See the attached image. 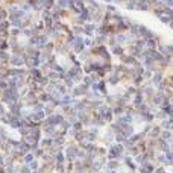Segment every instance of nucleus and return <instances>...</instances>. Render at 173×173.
<instances>
[{
	"instance_id": "1",
	"label": "nucleus",
	"mask_w": 173,
	"mask_h": 173,
	"mask_svg": "<svg viewBox=\"0 0 173 173\" xmlns=\"http://www.w3.org/2000/svg\"><path fill=\"white\" fill-rule=\"evenodd\" d=\"M8 108L11 106V105H14L15 102H18V100H21V94H20V90L18 88H15V87H9L8 90H5V91H2V99H0Z\"/></svg>"
},
{
	"instance_id": "2",
	"label": "nucleus",
	"mask_w": 173,
	"mask_h": 173,
	"mask_svg": "<svg viewBox=\"0 0 173 173\" xmlns=\"http://www.w3.org/2000/svg\"><path fill=\"white\" fill-rule=\"evenodd\" d=\"M70 49H71V52L73 53H76L79 55L82 50H85V44H84V35H75V38H73V41L68 44Z\"/></svg>"
},
{
	"instance_id": "3",
	"label": "nucleus",
	"mask_w": 173,
	"mask_h": 173,
	"mask_svg": "<svg viewBox=\"0 0 173 173\" xmlns=\"http://www.w3.org/2000/svg\"><path fill=\"white\" fill-rule=\"evenodd\" d=\"M88 91H90V87H88L87 84H84V82H79V84H76L75 87H73V88L70 90L71 96L75 97V99H82V97H85Z\"/></svg>"
},
{
	"instance_id": "4",
	"label": "nucleus",
	"mask_w": 173,
	"mask_h": 173,
	"mask_svg": "<svg viewBox=\"0 0 173 173\" xmlns=\"http://www.w3.org/2000/svg\"><path fill=\"white\" fill-rule=\"evenodd\" d=\"M9 67H26V59H24V53H12L8 62Z\"/></svg>"
},
{
	"instance_id": "5",
	"label": "nucleus",
	"mask_w": 173,
	"mask_h": 173,
	"mask_svg": "<svg viewBox=\"0 0 173 173\" xmlns=\"http://www.w3.org/2000/svg\"><path fill=\"white\" fill-rule=\"evenodd\" d=\"M47 120L50 121V123H53L55 126H58V128H59V126L62 125V121L65 120V114H64V112H61L59 109H56L53 114L47 115Z\"/></svg>"
},
{
	"instance_id": "6",
	"label": "nucleus",
	"mask_w": 173,
	"mask_h": 173,
	"mask_svg": "<svg viewBox=\"0 0 173 173\" xmlns=\"http://www.w3.org/2000/svg\"><path fill=\"white\" fill-rule=\"evenodd\" d=\"M118 62H120V64H123V65H126V67H137V65L140 64V59H137V58H135V56H132V55L125 53L123 56H120V58H118Z\"/></svg>"
},
{
	"instance_id": "7",
	"label": "nucleus",
	"mask_w": 173,
	"mask_h": 173,
	"mask_svg": "<svg viewBox=\"0 0 173 173\" xmlns=\"http://www.w3.org/2000/svg\"><path fill=\"white\" fill-rule=\"evenodd\" d=\"M9 29H11V23L9 20H2L0 21V38H9Z\"/></svg>"
},
{
	"instance_id": "8",
	"label": "nucleus",
	"mask_w": 173,
	"mask_h": 173,
	"mask_svg": "<svg viewBox=\"0 0 173 173\" xmlns=\"http://www.w3.org/2000/svg\"><path fill=\"white\" fill-rule=\"evenodd\" d=\"M97 31V24L93 21H88L84 24V37H94Z\"/></svg>"
},
{
	"instance_id": "9",
	"label": "nucleus",
	"mask_w": 173,
	"mask_h": 173,
	"mask_svg": "<svg viewBox=\"0 0 173 173\" xmlns=\"http://www.w3.org/2000/svg\"><path fill=\"white\" fill-rule=\"evenodd\" d=\"M109 52H111V55L114 58H120V56H123V55L126 53V47L125 46H120V44H115V46L109 47Z\"/></svg>"
},
{
	"instance_id": "10",
	"label": "nucleus",
	"mask_w": 173,
	"mask_h": 173,
	"mask_svg": "<svg viewBox=\"0 0 173 173\" xmlns=\"http://www.w3.org/2000/svg\"><path fill=\"white\" fill-rule=\"evenodd\" d=\"M46 117H47V114H46L44 109H41V111H32L31 112V120L34 123H41Z\"/></svg>"
},
{
	"instance_id": "11",
	"label": "nucleus",
	"mask_w": 173,
	"mask_h": 173,
	"mask_svg": "<svg viewBox=\"0 0 173 173\" xmlns=\"http://www.w3.org/2000/svg\"><path fill=\"white\" fill-rule=\"evenodd\" d=\"M161 132H163V128L160 126V123H152L151 132L147 134V137H149V138H160Z\"/></svg>"
},
{
	"instance_id": "12",
	"label": "nucleus",
	"mask_w": 173,
	"mask_h": 173,
	"mask_svg": "<svg viewBox=\"0 0 173 173\" xmlns=\"http://www.w3.org/2000/svg\"><path fill=\"white\" fill-rule=\"evenodd\" d=\"M140 117H141L143 123H155V114L151 109H147L144 112H140Z\"/></svg>"
},
{
	"instance_id": "13",
	"label": "nucleus",
	"mask_w": 173,
	"mask_h": 173,
	"mask_svg": "<svg viewBox=\"0 0 173 173\" xmlns=\"http://www.w3.org/2000/svg\"><path fill=\"white\" fill-rule=\"evenodd\" d=\"M135 11H140V12H149V11H151V5H149V2H147V0H138Z\"/></svg>"
},
{
	"instance_id": "14",
	"label": "nucleus",
	"mask_w": 173,
	"mask_h": 173,
	"mask_svg": "<svg viewBox=\"0 0 173 173\" xmlns=\"http://www.w3.org/2000/svg\"><path fill=\"white\" fill-rule=\"evenodd\" d=\"M53 146V138L52 137H47V135H43V138L40 140V147L43 149H49V147Z\"/></svg>"
},
{
	"instance_id": "15",
	"label": "nucleus",
	"mask_w": 173,
	"mask_h": 173,
	"mask_svg": "<svg viewBox=\"0 0 173 173\" xmlns=\"http://www.w3.org/2000/svg\"><path fill=\"white\" fill-rule=\"evenodd\" d=\"M55 46H56V43L50 40V41H47V43H46V46L41 49V50L46 52V53H49V55H52V53H55Z\"/></svg>"
},
{
	"instance_id": "16",
	"label": "nucleus",
	"mask_w": 173,
	"mask_h": 173,
	"mask_svg": "<svg viewBox=\"0 0 173 173\" xmlns=\"http://www.w3.org/2000/svg\"><path fill=\"white\" fill-rule=\"evenodd\" d=\"M9 58H11V52L9 50H0V62H2L3 65H8Z\"/></svg>"
},
{
	"instance_id": "17",
	"label": "nucleus",
	"mask_w": 173,
	"mask_h": 173,
	"mask_svg": "<svg viewBox=\"0 0 173 173\" xmlns=\"http://www.w3.org/2000/svg\"><path fill=\"white\" fill-rule=\"evenodd\" d=\"M137 2H138V0H126V2L123 3L121 6L125 8L126 11H135V8H137Z\"/></svg>"
},
{
	"instance_id": "18",
	"label": "nucleus",
	"mask_w": 173,
	"mask_h": 173,
	"mask_svg": "<svg viewBox=\"0 0 173 173\" xmlns=\"http://www.w3.org/2000/svg\"><path fill=\"white\" fill-rule=\"evenodd\" d=\"M172 137H173V132L170 129H163V132L160 135V138L164 140V141H167V143H172Z\"/></svg>"
},
{
	"instance_id": "19",
	"label": "nucleus",
	"mask_w": 173,
	"mask_h": 173,
	"mask_svg": "<svg viewBox=\"0 0 173 173\" xmlns=\"http://www.w3.org/2000/svg\"><path fill=\"white\" fill-rule=\"evenodd\" d=\"M34 160H35V155H34V152H32V151H29L28 154H24V155H23L21 163H24V164H29V163H32Z\"/></svg>"
},
{
	"instance_id": "20",
	"label": "nucleus",
	"mask_w": 173,
	"mask_h": 173,
	"mask_svg": "<svg viewBox=\"0 0 173 173\" xmlns=\"http://www.w3.org/2000/svg\"><path fill=\"white\" fill-rule=\"evenodd\" d=\"M8 18H9V12L6 9V5L3 3V5H0V21H2V20H8Z\"/></svg>"
},
{
	"instance_id": "21",
	"label": "nucleus",
	"mask_w": 173,
	"mask_h": 173,
	"mask_svg": "<svg viewBox=\"0 0 173 173\" xmlns=\"http://www.w3.org/2000/svg\"><path fill=\"white\" fill-rule=\"evenodd\" d=\"M46 76L50 79V81H61V78H62V75H59V73H56V71H53V70H50Z\"/></svg>"
},
{
	"instance_id": "22",
	"label": "nucleus",
	"mask_w": 173,
	"mask_h": 173,
	"mask_svg": "<svg viewBox=\"0 0 173 173\" xmlns=\"http://www.w3.org/2000/svg\"><path fill=\"white\" fill-rule=\"evenodd\" d=\"M0 50H9V52H11L9 41H8L6 38H0Z\"/></svg>"
},
{
	"instance_id": "23",
	"label": "nucleus",
	"mask_w": 173,
	"mask_h": 173,
	"mask_svg": "<svg viewBox=\"0 0 173 173\" xmlns=\"http://www.w3.org/2000/svg\"><path fill=\"white\" fill-rule=\"evenodd\" d=\"M55 6H56V0H46L44 2V9L47 11H52Z\"/></svg>"
},
{
	"instance_id": "24",
	"label": "nucleus",
	"mask_w": 173,
	"mask_h": 173,
	"mask_svg": "<svg viewBox=\"0 0 173 173\" xmlns=\"http://www.w3.org/2000/svg\"><path fill=\"white\" fill-rule=\"evenodd\" d=\"M71 128L75 129L76 132H79V131L85 129V126H84V123H82L81 120H78V121H75V123H71Z\"/></svg>"
},
{
	"instance_id": "25",
	"label": "nucleus",
	"mask_w": 173,
	"mask_h": 173,
	"mask_svg": "<svg viewBox=\"0 0 173 173\" xmlns=\"http://www.w3.org/2000/svg\"><path fill=\"white\" fill-rule=\"evenodd\" d=\"M105 11L109 12V14H114V12L118 11V8H117L114 3H105Z\"/></svg>"
},
{
	"instance_id": "26",
	"label": "nucleus",
	"mask_w": 173,
	"mask_h": 173,
	"mask_svg": "<svg viewBox=\"0 0 173 173\" xmlns=\"http://www.w3.org/2000/svg\"><path fill=\"white\" fill-rule=\"evenodd\" d=\"M84 44H85L87 49L94 47V40H93V37H84Z\"/></svg>"
},
{
	"instance_id": "27",
	"label": "nucleus",
	"mask_w": 173,
	"mask_h": 173,
	"mask_svg": "<svg viewBox=\"0 0 173 173\" xmlns=\"http://www.w3.org/2000/svg\"><path fill=\"white\" fill-rule=\"evenodd\" d=\"M9 88V82L6 78H0V91H5Z\"/></svg>"
},
{
	"instance_id": "28",
	"label": "nucleus",
	"mask_w": 173,
	"mask_h": 173,
	"mask_svg": "<svg viewBox=\"0 0 173 173\" xmlns=\"http://www.w3.org/2000/svg\"><path fill=\"white\" fill-rule=\"evenodd\" d=\"M9 37H17V38H20V37H21V29H18V28H11V29H9Z\"/></svg>"
},
{
	"instance_id": "29",
	"label": "nucleus",
	"mask_w": 173,
	"mask_h": 173,
	"mask_svg": "<svg viewBox=\"0 0 173 173\" xmlns=\"http://www.w3.org/2000/svg\"><path fill=\"white\" fill-rule=\"evenodd\" d=\"M158 20H160V21H161L163 24H166V26H167V24H169V23H170V21H172L173 18H172V17H169V15H166V14H163V15H161V17H160Z\"/></svg>"
},
{
	"instance_id": "30",
	"label": "nucleus",
	"mask_w": 173,
	"mask_h": 173,
	"mask_svg": "<svg viewBox=\"0 0 173 173\" xmlns=\"http://www.w3.org/2000/svg\"><path fill=\"white\" fill-rule=\"evenodd\" d=\"M164 6H167V8H173V0H164Z\"/></svg>"
},
{
	"instance_id": "31",
	"label": "nucleus",
	"mask_w": 173,
	"mask_h": 173,
	"mask_svg": "<svg viewBox=\"0 0 173 173\" xmlns=\"http://www.w3.org/2000/svg\"><path fill=\"white\" fill-rule=\"evenodd\" d=\"M167 26H169V28H170V29H172V31H173V20H172V21H170V23H169V24H167Z\"/></svg>"
},
{
	"instance_id": "32",
	"label": "nucleus",
	"mask_w": 173,
	"mask_h": 173,
	"mask_svg": "<svg viewBox=\"0 0 173 173\" xmlns=\"http://www.w3.org/2000/svg\"><path fill=\"white\" fill-rule=\"evenodd\" d=\"M170 131H172V132H173V125H172V128H170Z\"/></svg>"
},
{
	"instance_id": "33",
	"label": "nucleus",
	"mask_w": 173,
	"mask_h": 173,
	"mask_svg": "<svg viewBox=\"0 0 173 173\" xmlns=\"http://www.w3.org/2000/svg\"><path fill=\"white\" fill-rule=\"evenodd\" d=\"M0 99H2V91H0Z\"/></svg>"
},
{
	"instance_id": "34",
	"label": "nucleus",
	"mask_w": 173,
	"mask_h": 173,
	"mask_svg": "<svg viewBox=\"0 0 173 173\" xmlns=\"http://www.w3.org/2000/svg\"><path fill=\"white\" fill-rule=\"evenodd\" d=\"M14 173H20V172H17V170H15V172H14Z\"/></svg>"
}]
</instances>
